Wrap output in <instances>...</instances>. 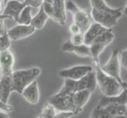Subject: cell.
<instances>
[{
  "label": "cell",
  "mask_w": 127,
  "mask_h": 118,
  "mask_svg": "<svg viewBox=\"0 0 127 118\" xmlns=\"http://www.w3.org/2000/svg\"><path fill=\"white\" fill-rule=\"evenodd\" d=\"M94 65L96 83H97V85L99 86L103 95L111 97V96L119 94L123 90L122 85L116 79L107 75L100 68L99 62H94Z\"/></svg>",
  "instance_id": "1"
},
{
  "label": "cell",
  "mask_w": 127,
  "mask_h": 118,
  "mask_svg": "<svg viewBox=\"0 0 127 118\" xmlns=\"http://www.w3.org/2000/svg\"><path fill=\"white\" fill-rule=\"evenodd\" d=\"M41 69L39 67H32L26 69L14 71L10 76L12 91L21 94L23 90L40 75Z\"/></svg>",
  "instance_id": "2"
},
{
  "label": "cell",
  "mask_w": 127,
  "mask_h": 118,
  "mask_svg": "<svg viewBox=\"0 0 127 118\" xmlns=\"http://www.w3.org/2000/svg\"><path fill=\"white\" fill-rule=\"evenodd\" d=\"M97 83H96L95 71H92L79 80H73L69 79H65L64 84L61 88L70 94H74L78 91L89 90L91 92L95 91Z\"/></svg>",
  "instance_id": "3"
},
{
  "label": "cell",
  "mask_w": 127,
  "mask_h": 118,
  "mask_svg": "<svg viewBox=\"0 0 127 118\" xmlns=\"http://www.w3.org/2000/svg\"><path fill=\"white\" fill-rule=\"evenodd\" d=\"M65 10L73 15V23L79 26L82 33H84L93 23L91 13L80 8L72 0L65 2Z\"/></svg>",
  "instance_id": "4"
},
{
  "label": "cell",
  "mask_w": 127,
  "mask_h": 118,
  "mask_svg": "<svg viewBox=\"0 0 127 118\" xmlns=\"http://www.w3.org/2000/svg\"><path fill=\"white\" fill-rule=\"evenodd\" d=\"M73 94L69 93L61 88L58 92L49 98L48 102L55 107L57 112L65 111L73 113Z\"/></svg>",
  "instance_id": "5"
},
{
  "label": "cell",
  "mask_w": 127,
  "mask_h": 118,
  "mask_svg": "<svg viewBox=\"0 0 127 118\" xmlns=\"http://www.w3.org/2000/svg\"><path fill=\"white\" fill-rule=\"evenodd\" d=\"M115 39L112 29H107L106 32L102 33L99 36H98L93 43L89 46L91 58H93L94 62H99V57L101 54L108 45H110Z\"/></svg>",
  "instance_id": "6"
},
{
  "label": "cell",
  "mask_w": 127,
  "mask_h": 118,
  "mask_svg": "<svg viewBox=\"0 0 127 118\" xmlns=\"http://www.w3.org/2000/svg\"><path fill=\"white\" fill-rule=\"evenodd\" d=\"M100 68L105 73L116 79L122 85L123 80H122L121 77V64L119 60V50L115 49L112 50V53L107 62L103 65H100Z\"/></svg>",
  "instance_id": "7"
},
{
  "label": "cell",
  "mask_w": 127,
  "mask_h": 118,
  "mask_svg": "<svg viewBox=\"0 0 127 118\" xmlns=\"http://www.w3.org/2000/svg\"><path fill=\"white\" fill-rule=\"evenodd\" d=\"M91 16L94 22L101 24L107 29H111L114 26H115L120 18V17L111 13L95 10L93 8L91 10Z\"/></svg>",
  "instance_id": "8"
},
{
  "label": "cell",
  "mask_w": 127,
  "mask_h": 118,
  "mask_svg": "<svg viewBox=\"0 0 127 118\" xmlns=\"http://www.w3.org/2000/svg\"><path fill=\"white\" fill-rule=\"evenodd\" d=\"M93 67L86 65H77L59 71V76L64 79L77 80L84 77L88 73L93 71Z\"/></svg>",
  "instance_id": "9"
},
{
  "label": "cell",
  "mask_w": 127,
  "mask_h": 118,
  "mask_svg": "<svg viewBox=\"0 0 127 118\" xmlns=\"http://www.w3.org/2000/svg\"><path fill=\"white\" fill-rule=\"evenodd\" d=\"M15 58L10 50L0 51V76H10L14 72Z\"/></svg>",
  "instance_id": "10"
},
{
  "label": "cell",
  "mask_w": 127,
  "mask_h": 118,
  "mask_svg": "<svg viewBox=\"0 0 127 118\" xmlns=\"http://www.w3.org/2000/svg\"><path fill=\"white\" fill-rule=\"evenodd\" d=\"M36 32V29L31 24H17L13 28L7 30V34L11 41H18L20 39L27 38Z\"/></svg>",
  "instance_id": "11"
},
{
  "label": "cell",
  "mask_w": 127,
  "mask_h": 118,
  "mask_svg": "<svg viewBox=\"0 0 127 118\" xmlns=\"http://www.w3.org/2000/svg\"><path fill=\"white\" fill-rule=\"evenodd\" d=\"M26 6L23 1L19 0H8L4 8L2 14L8 17L10 19H13L17 22L21 12Z\"/></svg>",
  "instance_id": "12"
},
{
  "label": "cell",
  "mask_w": 127,
  "mask_h": 118,
  "mask_svg": "<svg viewBox=\"0 0 127 118\" xmlns=\"http://www.w3.org/2000/svg\"><path fill=\"white\" fill-rule=\"evenodd\" d=\"M92 93L89 90H81L75 92L73 95V113L74 115L80 113L85 105L89 102Z\"/></svg>",
  "instance_id": "13"
},
{
  "label": "cell",
  "mask_w": 127,
  "mask_h": 118,
  "mask_svg": "<svg viewBox=\"0 0 127 118\" xmlns=\"http://www.w3.org/2000/svg\"><path fill=\"white\" fill-rule=\"evenodd\" d=\"M62 50L64 52L74 54L81 58H91L90 47L85 44L73 45L70 43V41L68 40L63 44Z\"/></svg>",
  "instance_id": "14"
},
{
  "label": "cell",
  "mask_w": 127,
  "mask_h": 118,
  "mask_svg": "<svg viewBox=\"0 0 127 118\" xmlns=\"http://www.w3.org/2000/svg\"><path fill=\"white\" fill-rule=\"evenodd\" d=\"M23 98L29 103L32 105H36L40 102V90L39 84L36 80H34L29 85H28L21 94Z\"/></svg>",
  "instance_id": "15"
},
{
  "label": "cell",
  "mask_w": 127,
  "mask_h": 118,
  "mask_svg": "<svg viewBox=\"0 0 127 118\" xmlns=\"http://www.w3.org/2000/svg\"><path fill=\"white\" fill-rule=\"evenodd\" d=\"M107 30V28H104L101 24L96 22H93L89 27V28L83 33L85 39V44L90 46L96 38L99 36L104 32H106Z\"/></svg>",
  "instance_id": "16"
},
{
  "label": "cell",
  "mask_w": 127,
  "mask_h": 118,
  "mask_svg": "<svg viewBox=\"0 0 127 118\" xmlns=\"http://www.w3.org/2000/svg\"><path fill=\"white\" fill-rule=\"evenodd\" d=\"M119 104V105H124L127 106V88L123 87L122 92L115 96H111V97H107V96L103 95L99 99V102L98 106L99 107H104L108 104Z\"/></svg>",
  "instance_id": "17"
},
{
  "label": "cell",
  "mask_w": 127,
  "mask_h": 118,
  "mask_svg": "<svg viewBox=\"0 0 127 118\" xmlns=\"http://www.w3.org/2000/svg\"><path fill=\"white\" fill-rule=\"evenodd\" d=\"M52 6L54 8L56 17V22L60 25H64L67 20L65 0H53Z\"/></svg>",
  "instance_id": "18"
},
{
  "label": "cell",
  "mask_w": 127,
  "mask_h": 118,
  "mask_svg": "<svg viewBox=\"0 0 127 118\" xmlns=\"http://www.w3.org/2000/svg\"><path fill=\"white\" fill-rule=\"evenodd\" d=\"M90 3L92 8L95 9V10L111 13V14H114L120 17L122 15V8H112L107 5L105 0H90Z\"/></svg>",
  "instance_id": "19"
},
{
  "label": "cell",
  "mask_w": 127,
  "mask_h": 118,
  "mask_svg": "<svg viewBox=\"0 0 127 118\" xmlns=\"http://www.w3.org/2000/svg\"><path fill=\"white\" fill-rule=\"evenodd\" d=\"M0 86L2 91V102L5 104H8L10 94L13 92L10 76H1Z\"/></svg>",
  "instance_id": "20"
},
{
  "label": "cell",
  "mask_w": 127,
  "mask_h": 118,
  "mask_svg": "<svg viewBox=\"0 0 127 118\" xmlns=\"http://www.w3.org/2000/svg\"><path fill=\"white\" fill-rule=\"evenodd\" d=\"M48 19H49V17H48L47 14L44 12L43 6H41L40 9H39L37 14L34 17H32L31 25L33 28H35L36 30H40L43 28Z\"/></svg>",
  "instance_id": "21"
},
{
  "label": "cell",
  "mask_w": 127,
  "mask_h": 118,
  "mask_svg": "<svg viewBox=\"0 0 127 118\" xmlns=\"http://www.w3.org/2000/svg\"><path fill=\"white\" fill-rule=\"evenodd\" d=\"M103 110L106 111L109 115H111L112 117L119 115L125 114L127 110V106L124 105H119V104H108L106 106L102 107Z\"/></svg>",
  "instance_id": "22"
},
{
  "label": "cell",
  "mask_w": 127,
  "mask_h": 118,
  "mask_svg": "<svg viewBox=\"0 0 127 118\" xmlns=\"http://www.w3.org/2000/svg\"><path fill=\"white\" fill-rule=\"evenodd\" d=\"M32 8L26 6L22 11L21 12V14L18 17V19L17 21V24H26V25H29L31 24V21H32Z\"/></svg>",
  "instance_id": "23"
},
{
  "label": "cell",
  "mask_w": 127,
  "mask_h": 118,
  "mask_svg": "<svg viewBox=\"0 0 127 118\" xmlns=\"http://www.w3.org/2000/svg\"><path fill=\"white\" fill-rule=\"evenodd\" d=\"M57 113L58 112L56 111L55 107L49 102H47L44 105L40 115L38 116V117L39 118H54Z\"/></svg>",
  "instance_id": "24"
},
{
  "label": "cell",
  "mask_w": 127,
  "mask_h": 118,
  "mask_svg": "<svg viewBox=\"0 0 127 118\" xmlns=\"http://www.w3.org/2000/svg\"><path fill=\"white\" fill-rule=\"evenodd\" d=\"M11 39L9 37L6 32L0 36V51L10 50V47L11 45Z\"/></svg>",
  "instance_id": "25"
},
{
  "label": "cell",
  "mask_w": 127,
  "mask_h": 118,
  "mask_svg": "<svg viewBox=\"0 0 127 118\" xmlns=\"http://www.w3.org/2000/svg\"><path fill=\"white\" fill-rule=\"evenodd\" d=\"M90 118H113V117L111 115H109L103 108L97 106L93 110V111L92 112Z\"/></svg>",
  "instance_id": "26"
},
{
  "label": "cell",
  "mask_w": 127,
  "mask_h": 118,
  "mask_svg": "<svg viewBox=\"0 0 127 118\" xmlns=\"http://www.w3.org/2000/svg\"><path fill=\"white\" fill-rule=\"evenodd\" d=\"M69 41L73 45H81L85 44V39L84 34L79 33L75 35H71V37L69 39Z\"/></svg>",
  "instance_id": "27"
},
{
  "label": "cell",
  "mask_w": 127,
  "mask_h": 118,
  "mask_svg": "<svg viewBox=\"0 0 127 118\" xmlns=\"http://www.w3.org/2000/svg\"><path fill=\"white\" fill-rule=\"evenodd\" d=\"M23 2L25 3L26 6H30L32 9H40V7L42 6L43 2L42 0H23Z\"/></svg>",
  "instance_id": "28"
},
{
  "label": "cell",
  "mask_w": 127,
  "mask_h": 118,
  "mask_svg": "<svg viewBox=\"0 0 127 118\" xmlns=\"http://www.w3.org/2000/svg\"><path fill=\"white\" fill-rule=\"evenodd\" d=\"M119 60L121 66L127 70V49L122 50L121 53H119Z\"/></svg>",
  "instance_id": "29"
},
{
  "label": "cell",
  "mask_w": 127,
  "mask_h": 118,
  "mask_svg": "<svg viewBox=\"0 0 127 118\" xmlns=\"http://www.w3.org/2000/svg\"><path fill=\"white\" fill-rule=\"evenodd\" d=\"M0 109L2 110L5 111L6 113L13 111V107L8 104H5L2 102V91H1V86H0Z\"/></svg>",
  "instance_id": "30"
},
{
  "label": "cell",
  "mask_w": 127,
  "mask_h": 118,
  "mask_svg": "<svg viewBox=\"0 0 127 118\" xmlns=\"http://www.w3.org/2000/svg\"><path fill=\"white\" fill-rule=\"evenodd\" d=\"M73 115H74L73 113H72V112L63 111V112H58V113H57L54 118H70ZM33 118H39V117H35Z\"/></svg>",
  "instance_id": "31"
},
{
  "label": "cell",
  "mask_w": 127,
  "mask_h": 118,
  "mask_svg": "<svg viewBox=\"0 0 127 118\" xmlns=\"http://www.w3.org/2000/svg\"><path fill=\"white\" fill-rule=\"evenodd\" d=\"M6 19H10V18H9L8 17L3 15V14L0 15V36L6 32L5 24H4V21H5Z\"/></svg>",
  "instance_id": "32"
},
{
  "label": "cell",
  "mask_w": 127,
  "mask_h": 118,
  "mask_svg": "<svg viewBox=\"0 0 127 118\" xmlns=\"http://www.w3.org/2000/svg\"><path fill=\"white\" fill-rule=\"evenodd\" d=\"M69 30L70 32L71 35H75V34H79V33H82L81 30L80 28V27L78 26L77 24L75 23H72L69 27Z\"/></svg>",
  "instance_id": "33"
},
{
  "label": "cell",
  "mask_w": 127,
  "mask_h": 118,
  "mask_svg": "<svg viewBox=\"0 0 127 118\" xmlns=\"http://www.w3.org/2000/svg\"><path fill=\"white\" fill-rule=\"evenodd\" d=\"M6 2L4 0H0V14H2L4 8H5Z\"/></svg>",
  "instance_id": "34"
},
{
  "label": "cell",
  "mask_w": 127,
  "mask_h": 118,
  "mask_svg": "<svg viewBox=\"0 0 127 118\" xmlns=\"http://www.w3.org/2000/svg\"><path fill=\"white\" fill-rule=\"evenodd\" d=\"M0 118H10V117H9L8 113L3 111L0 109Z\"/></svg>",
  "instance_id": "35"
},
{
  "label": "cell",
  "mask_w": 127,
  "mask_h": 118,
  "mask_svg": "<svg viewBox=\"0 0 127 118\" xmlns=\"http://www.w3.org/2000/svg\"><path fill=\"white\" fill-rule=\"evenodd\" d=\"M122 14L127 16V3H126V5L125 6V7L122 9Z\"/></svg>",
  "instance_id": "36"
},
{
  "label": "cell",
  "mask_w": 127,
  "mask_h": 118,
  "mask_svg": "<svg viewBox=\"0 0 127 118\" xmlns=\"http://www.w3.org/2000/svg\"><path fill=\"white\" fill-rule=\"evenodd\" d=\"M113 118H127V116L125 114H122V115H119V116H115V117H113Z\"/></svg>",
  "instance_id": "37"
},
{
  "label": "cell",
  "mask_w": 127,
  "mask_h": 118,
  "mask_svg": "<svg viewBox=\"0 0 127 118\" xmlns=\"http://www.w3.org/2000/svg\"><path fill=\"white\" fill-rule=\"evenodd\" d=\"M43 3H50V4H52L53 2V0H42Z\"/></svg>",
  "instance_id": "38"
},
{
  "label": "cell",
  "mask_w": 127,
  "mask_h": 118,
  "mask_svg": "<svg viewBox=\"0 0 127 118\" xmlns=\"http://www.w3.org/2000/svg\"><path fill=\"white\" fill-rule=\"evenodd\" d=\"M122 87H126V88H127V82H125V81L122 82Z\"/></svg>",
  "instance_id": "39"
},
{
  "label": "cell",
  "mask_w": 127,
  "mask_h": 118,
  "mask_svg": "<svg viewBox=\"0 0 127 118\" xmlns=\"http://www.w3.org/2000/svg\"><path fill=\"white\" fill-rule=\"evenodd\" d=\"M4 1H5V2H6H6L8 1V0H4Z\"/></svg>",
  "instance_id": "40"
},
{
  "label": "cell",
  "mask_w": 127,
  "mask_h": 118,
  "mask_svg": "<svg viewBox=\"0 0 127 118\" xmlns=\"http://www.w3.org/2000/svg\"><path fill=\"white\" fill-rule=\"evenodd\" d=\"M126 115L127 116V110H126Z\"/></svg>",
  "instance_id": "41"
},
{
  "label": "cell",
  "mask_w": 127,
  "mask_h": 118,
  "mask_svg": "<svg viewBox=\"0 0 127 118\" xmlns=\"http://www.w3.org/2000/svg\"><path fill=\"white\" fill-rule=\"evenodd\" d=\"M0 15H1V14H0Z\"/></svg>",
  "instance_id": "42"
}]
</instances>
